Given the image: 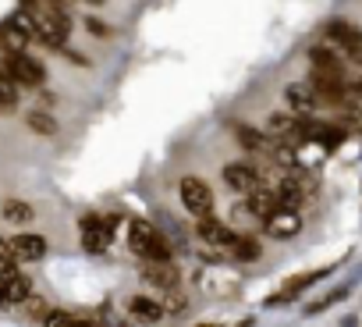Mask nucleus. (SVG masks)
I'll list each match as a JSON object with an SVG mask.
<instances>
[{"label":"nucleus","mask_w":362,"mask_h":327,"mask_svg":"<svg viewBox=\"0 0 362 327\" xmlns=\"http://www.w3.org/2000/svg\"><path fill=\"white\" fill-rule=\"evenodd\" d=\"M25 125H29L36 135H47V139L57 135V121H54L47 110H29V114H25Z\"/></svg>","instance_id":"23"},{"label":"nucleus","mask_w":362,"mask_h":327,"mask_svg":"<svg viewBox=\"0 0 362 327\" xmlns=\"http://www.w3.org/2000/svg\"><path fill=\"white\" fill-rule=\"evenodd\" d=\"M348 100L362 107V82H348Z\"/></svg>","instance_id":"27"},{"label":"nucleus","mask_w":362,"mask_h":327,"mask_svg":"<svg viewBox=\"0 0 362 327\" xmlns=\"http://www.w3.org/2000/svg\"><path fill=\"white\" fill-rule=\"evenodd\" d=\"M0 214H4L8 224H29L33 221V207L22 203V200H8L4 207H0Z\"/></svg>","instance_id":"22"},{"label":"nucleus","mask_w":362,"mask_h":327,"mask_svg":"<svg viewBox=\"0 0 362 327\" xmlns=\"http://www.w3.org/2000/svg\"><path fill=\"white\" fill-rule=\"evenodd\" d=\"M327 274H334V267H320V270H309V274H295L277 295H270L267 299V306H277V302H291V299H298L313 281H320V277H327Z\"/></svg>","instance_id":"12"},{"label":"nucleus","mask_w":362,"mask_h":327,"mask_svg":"<svg viewBox=\"0 0 362 327\" xmlns=\"http://www.w3.org/2000/svg\"><path fill=\"white\" fill-rule=\"evenodd\" d=\"M224 182L235 193L245 196L249 189L263 185V168H256V164H249V160H235V164H228V168H224Z\"/></svg>","instance_id":"8"},{"label":"nucleus","mask_w":362,"mask_h":327,"mask_svg":"<svg viewBox=\"0 0 362 327\" xmlns=\"http://www.w3.org/2000/svg\"><path fill=\"white\" fill-rule=\"evenodd\" d=\"M4 57H8V68H11V75H15L18 86H25V89H40V86L47 82V68H43L33 54L18 50V54H4Z\"/></svg>","instance_id":"5"},{"label":"nucleus","mask_w":362,"mask_h":327,"mask_svg":"<svg viewBox=\"0 0 362 327\" xmlns=\"http://www.w3.org/2000/svg\"><path fill=\"white\" fill-rule=\"evenodd\" d=\"M341 110H337V125L344 128V132H358L362 135V107L358 103H351V100H344V103H337Z\"/></svg>","instance_id":"20"},{"label":"nucleus","mask_w":362,"mask_h":327,"mask_svg":"<svg viewBox=\"0 0 362 327\" xmlns=\"http://www.w3.org/2000/svg\"><path fill=\"white\" fill-rule=\"evenodd\" d=\"M196 221H199V224H196L199 239H203V242H210L214 249H231V246H235L238 231H235L228 221H217L214 214H203V217H196Z\"/></svg>","instance_id":"7"},{"label":"nucleus","mask_w":362,"mask_h":327,"mask_svg":"<svg viewBox=\"0 0 362 327\" xmlns=\"http://www.w3.org/2000/svg\"><path fill=\"white\" fill-rule=\"evenodd\" d=\"M25 43H29V33H22L11 18L0 22V50H4V54H18V50H25Z\"/></svg>","instance_id":"19"},{"label":"nucleus","mask_w":362,"mask_h":327,"mask_svg":"<svg viewBox=\"0 0 362 327\" xmlns=\"http://www.w3.org/2000/svg\"><path fill=\"white\" fill-rule=\"evenodd\" d=\"M309 89H313L323 103H344V100H348V82H344V75L313 71V75H309Z\"/></svg>","instance_id":"9"},{"label":"nucleus","mask_w":362,"mask_h":327,"mask_svg":"<svg viewBox=\"0 0 362 327\" xmlns=\"http://www.w3.org/2000/svg\"><path fill=\"white\" fill-rule=\"evenodd\" d=\"M89 4H103V0H89Z\"/></svg>","instance_id":"28"},{"label":"nucleus","mask_w":362,"mask_h":327,"mask_svg":"<svg viewBox=\"0 0 362 327\" xmlns=\"http://www.w3.org/2000/svg\"><path fill=\"white\" fill-rule=\"evenodd\" d=\"M284 96H288V110H291V114H298V117H316L320 96H316L305 82H302V86H291Z\"/></svg>","instance_id":"14"},{"label":"nucleus","mask_w":362,"mask_h":327,"mask_svg":"<svg viewBox=\"0 0 362 327\" xmlns=\"http://www.w3.org/2000/svg\"><path fill=\"white\" fill-rule=\"evenodd\" d=\"M0 285H4V295H8V302H25V299L33 295V281H29L22 270H11V274H4V277H0Z\"/></svg>","instance_id":"18"},{"label":"nucleus","mask_w":362,"mask_h":327,"mask_svg":"<svg viewBox=\"0 0 362 327\" xmlns=\"http://www.w3.org/2000/svg\"><path fill=\"white\" fill-rule=\"evenodd\" d=\"M263 224H267V231H270L274 239H295V235L302 231V214H298L295 207H277Z\"/></svg>","instance_id":"10"},{"label":"nucleus","mask_w":362,"mask_h":327,"mask_svg":"<svg viewBox=\"0 0 362 327\" xmlns=\"http://www.w3.org/2000/svg\"><path fill=\"white\" fill-rule=\"evenodd\" d=\"M128 249H132L139 260H170L167 239H163L149 221H132V224H128Z\"/></svg>","instance_id":"1"},{"label":"nucleus","mask_w":362,"mask_h":327,"mask_svg":"<svg viewBox=\"0 0 362 327\" xmlns=\"http://www.w3.org/2000/svg\"><path fill=\"white\" fill-rule=\"evenodd\" d=\"M86 29H89L93 36H107V33H110L107 22H100V18H86Z\"/></svg>","instance_id":"26"},{"label":"nucleus","mask_w":362,"mask_h":327,"mask_svg":"<svg viewBox=\"0 0 362 327\" xmlns=\"http://www.w3.org/2000/svg\"><path fill=\"white\" fill-rule=\"evenodd\" d=\"M18 89H22V86H15V82H8V79H0V114H11V110H15Z\"/></svg>","instance_id":"25"},{"label":"nucleus","mask_w":362,"mask_h":327,"mask_svg":"<svg viewBox=\"0 0 362 327\" xmlns=\"http://www.w3.org/2000/svg\"><path fill=\"white\" fill-rule=\"evenodd\" d=\"M114 231H117V217H96V214L82 217V246H86V253H93V256L107 253L110 242H114Z\"/></svg>","instance_id":"2"},{"label":"nucleus","mask_w":362,"mask_h":327,"mask_svg":"<svg viewBox=\"0 0 362 327\" xmlns=\"http://www.w3.org/2000/svg\"><path fill=\"white\" fill-rule=\"evenodd\" d=\"M128 309H132L135 320H146V323H156V320L167 316L163 302H156V299H149V295H135V299L128 302Z\"/></svg>","instance_id":"17"},{"label":"nucleus","mask_w":362,"mask_h":327,"mask_svg":"<svg viewBox=\"0 0 362 327\" xmlns=\"http://www.w3.org/2000/svg\"><path fill=\"white\" fill-rule=\"evenodd\" d=\"M270 135H274L277 142L309 146V135H305V117H298V114H274V117H270Z\"/></svg>","instance_id":"6"},{"label":"nucleus","mask_w":362,"mask_h":327,"mask_svg":"<svg viewBox=\"0 0 362 327\" xmlns=\"http://www.w3.org/2000/svg\"><path fill=\"white\" fill-rule=\"evenodd\" d=\"M142 281H149L153 288L174 292L177 281H181V274L170 267V260H146V267H142Z\"/></svg>","instance_id":"13"},{"label":"nucleus","mask_w":362,"mask_h":327,"mask_svg":"<svg viewBox=\"0 0 362 327\" xmlns=\"http://www.w3.org/2000/svg\"><path fill=\"white\" fill-rule=\"evenodd\" d=\"M245 207H249V214L263 224L277 207H281V200H277V189H270V185H256V189H249L245 193Z\"/></svg>","instance_id":"11"},{"label":"nucleus","mask_w":362,"mask_h":327,"mask_svg":"<svg viewBox=\"0 0 362 327\" xmlns=\"http://www.w3.org/2000/svg\"><path fill=\"white\" fill-rule=\"evenodd\" d=\"M309 64H313V71H323V75H344V64H341V57L330 47H313L309 50Z\"/></svg>","instance_id":"16"},{"label":"nucleus","mask_w":362,"mask_h":327,"mask_svg":"<svg viewBox=\"0 0 362 327\" xmlns=\"http://www.w3.org/2000/svg\"><path fill=\"white\" fill-rule=\"evenodd\" d=\"M231 253H235V260H242V263H256V260L263 256V249H259V242H256L252 235H238L235 246H231Z\"/></svg>","instance_id":"21"},{"label":"nucleus","mask_w":362,"mask_h":327,"mask_svg":"<svg viewBox=\"0 0 362 327\" xmlns=\"http://www.w3.org/2000/svg\"><path fill=\"white\" fill-rule=\"evenodd\" d=\"M177 193H181V203H185V210H189L192 217L214 214V193H210V185H206L203 178H192V175L181 178Z\"/></svg>","instance_id":"4"},{"label":"nucleus","mask_w":362,"mask_h":327,"mask_svg":"<svg viewBox=\"0 0 362 327\" xmlns=\"http://www.w3.org/2000/svg\"><path fill=\"white\" fill-rule=\"evenodd\" d=\"M11 253H15V260H43L47 256V239L22 231V235L11 239Z\"/></svg>","instance_id":"15"},{"label":"nucleus","mask_w":362,"mask_h":327,"mask_svg":"<svg viewBox=\"0 0 362 327\" xmlns=\"http://www.w3.org/2000/svg\"><path fill=\"white\" fill-rule=\"evenodd\" d=\"M235 135H238V142H242L245 149H252V153H259V149H270V142L263 139V132H256L252 125H235Z\"/></svg>","instance_id":"24"},{"label":"nucleus","mask_w":362,"mask_h":327,"mask_svg":"<svg viewBox=\"0 0 362 327\" xmlns=\"http://www.w3.org/2000/svg\"><path fill=\"white\" fill-rule=\"evenodd\" d=\"M327 40H330V47H334L337 54H344L348 61H355V64L362 68V29H358V25L334 18V22L327 25Z\"/></svg>","instance_id":"3"}]
</instances>
